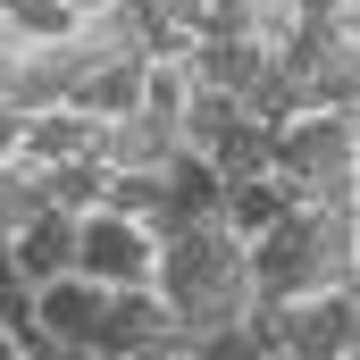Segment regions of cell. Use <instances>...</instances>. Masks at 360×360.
Listing matches in <instances>:
<instances>
[{"label": "cell", "mask_w": 360, "mask_h": 360, "mask_svg": "<svg viewBox=\"0 0 360 360\" xmlns=\"http://www.w3.org/2000/svg\"><path fill=\"white\" fill-rule=\"evenodd\" d=\"M269 168H276L285 184H302V201H310V184H319V176L360 168V117H352V109H293V117L276 126Z\"/></svg>", "instance_id": "obj_1"}, {"label": "cell", "mask_w": 360, "mask_h": 360, "mask_svg": "<svg viewBox=\"0 0 360 360\" xmlns=\"http://www.w3.org/2000/svg\"><path fill=\"white\" fill-rule=\"evenodd\" d=\"M68 269H84L92 285H151L160 269V235L143 218H117V210H84L76 218V252Z\"/></svg>", "instance_id": "obj_2"}, {"label": "cell", "mask_w": 360, "mask_h": 360, "mask_svg": "<svg viewBox=\"0 0 360 360\" xmlns=\"http://www.w3.org/2000/svg\"><path fill=\"white\" fill-rule=\"evenodd\" d=\"M352 335H360L352 285H327V293H293V302H276V352H293V360H352Z\"/></svg>", "instance_id": "obj_3"}, {"label": "cell", "mask_w": 360, "mask_h": 360, "mask_svg": "<svg viewBox=\"0 0 360 360\" xmlns=\"http://www.w3.org/2000/svg\"><path fill=\"white\" fill-rule=\"evenodd\" d=\"M160 344H168V302L151 285H101V319H92L84 352L134 360V352H160Z\"/></svg>", "instance_id": "obj_4"}, {"label": "cell", "mask_w": 360, "mask_h": 360, "mask_svg": "<svg viewBox=\"0 0 360 360\" xmlns=\"http://www.w3.org/2000/svg\"><path fill=\"white\" fill-rule=\"evenodd\" d=\"M176 117H160V109H117V117H101V134H92V160L101 168H143V176H160L168 160H176Z\"/></svg>", "instance_id": "obj_5"}, {"label": "cell", "mask_w": 360, "mask_h": 360, "mask_svg": "<svg viewBox=\"0 0 360 360\" xmlns=\"http://www.w3.org/2000/svg\"><path fill=\"white\" fill-rule=\"evenodd\" d=\"M218 193H226V176L210 168V151H176V160L160 168V210H151V235H176V226L218 218Z\"/></svg>", "instance_id": "obj_6"}, {"label": "cell", "mask_w": 360, "mask_h": 360, "mask_svg": "<svg viewBox=\"0 0 360 360\" xmlns=\"http://www.w3.org/2000/svg\"><path fill=\"white\" fill-rule=\"evenodd\" d=\"M25 293H34V327H25V335L84 344L92 319H101V285H92L84 269H59V276H42V285H25Z\"/></svg>", "instance_id": "obj_7"}, {"label": "cell", "mask_w": 360, "mask_h": 360, "mask_svg": "<svg viewBox=\"0 0 360 360\" xmlns=\"http://www.w3.org/2000/svg\"><path fill=\"white\" fill-rule=\"evenodd\" d=\"M285 210H302V184H285L276 168H260V176H226V193H218V226H226L235 243L269 235Z\"/></svg>", "instance_id": "obj_8"}, {"label": "cell", "mask_w": 360, "mask_h": 360, "mask_svg": "<svg viewBox=\"0 0 360 360\" xmlns=\"http://www.w3.org/2000/svg\"><path fill=\"white\" fill-rule=\"evenodd\" d=\"M68 252H76V218L68 210H34L25 226H8V269H17V285H42V276L68 269Z\"/></svg>", "instance_id": "obj_9"}, {"label": "cell", "mask_w": 360, "mask_h": 360, "mask_svg": "<svg viewBox=\"0 0 360 360\" xmlns=\"http://www.w3.org/2000/svg\"><path fill=\"white\" fill-rule=\"evenodd\" d=\"M101 193H109V168H101L92 151H76V160H51V168H42V201H51V210H68V218L101 210Z\"/></svg>", "instance_id": "obj_10"}, {"label": "cell", "mask_w": 360, "mask_h": 360, "mask_svg": "<svg viewBox=\"0 0 360 360\" xmlns=\"http://www.w3.org/2000/svg\"><path fill=\"white\" fill-rule=\"evenodd\" d=\"M269 151H276V126L235 117V126L210 143V168H218V176H260V168H269Z\"/></svg>", "instance_id": "obj_11"}, {"label": "cell", "mask_w": 360, "mask_h": 360, "mask_svg": "<svg viewBox=\"0 0 360 360\" xmlns=\"http://www.w3.org/2000/svg\"><path fill=\"white\" fill-rule=\"evenodd\" d=\"M34 210H42V168L0 160V235H8V226H25Z\"/></svg>", "instance_id": "obj_12"}, {"label": "cell", "mask_w": 360, "mask_h": 360, "mask_svg": "<svg viewBox=\"0 0 360 360\" xmlns=\"http://www.w3.org/2000/svg\"><path fill=\"white\" fill-rule=\"evenodd\" d=\"M25 360H101L84 344H59V335H25Z\"/></svg>", "instance_id": "obj_13"}, {"label": "cell", "mask_w": 360, "mask_h": 360, "mask_svg": "<svg viewBox=\"0 0 360 360\" xmlns=\"http://www.w3.org/2000/svg\"><path fill=\"white\" fill-rule=\"evenodd\" d=\"M17 126H25V109H8V101H0V160H17Z\"/></svg>", "instance_id": "obj_14"}, {"label": "cell", "mask_w": 360, "mask_h": 360, "mask_svg": "<svg viewBox=\"0 0 360 360\" xmlns=\"http://www.w3.org/2000/svg\"><path fill=\"white\" fill-rule=\"evenodd\" d=\"M0 360H25V335H17L8 319H0Z\"/></svg>", "instance_id": "obj_15"}]
</instances>
